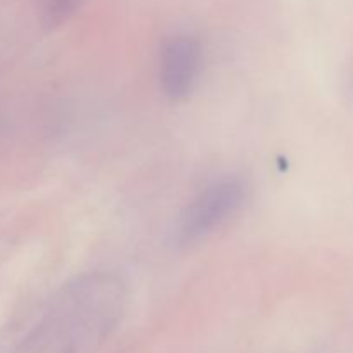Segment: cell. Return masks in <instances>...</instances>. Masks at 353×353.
I'll return each instance as SVG.
<instances>
[{
  "mask_svg": "<svg viewBox=\"0 0 353 353\" xmlns=\"http://www.w3.org/2000/svg\"><path fill=\"white\" fill-rule=\"evenodd\" d=\"M247 199V185L233 174L221 176L203 186L181 212L176 226V243L192 247L219 230Z\"/></svg>",
  "mask_w": 353,
  "mask_h": 353,
  "instance_id": "1",
  "label": "cell"
},
{
  "mask_svg": "<svg viewBox=\"0 0 353 353\" xmlns=\"http://www.w3.org/2000/svg\"><path fill=\"white\" fill-rule=\"evenodd\" d=\"M202 69V45L190 34H176L164 41L159 59V81L164 95L183 100L193 92Z\"/></svg>",
  "mask_w": 353,
  "mask_h": 353,
  "instance_id": "2",
  "label": "cell"
},
{
  "mask_svg": "<svg viewBox=\"0 0 353 353\" xmlns=\"http://www.w3.org/2000/svg\"><path fill=\"white\" fill-rule=\"evenodd\" d=\"M83 0H38L40 21L47 30L64 24L78 10Z\"/></svg>",
  "mask_w": 353,
  "mask_h": 353,
  "instance_id": "3",
  "label": "cell"
},
{
  "mask_svg": "<svg viewBox=\"0 0 353 353\" xmlns=\"http://www.w3.org/2000/svg\"><path fill=\"white\" fill-rule=\"evenodd\" d=\"M62 353H71V352H62Z\"/></svg>",
  "mask_w": 353,
  "mask_h": 353,
  "instance_id": "4",
  "label": "cell"
}]
</instances>
